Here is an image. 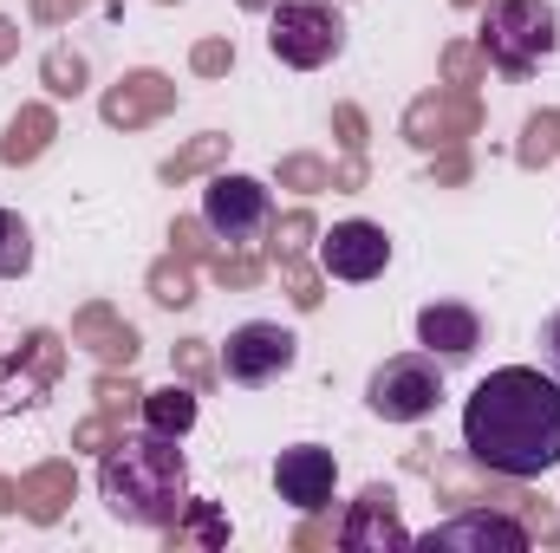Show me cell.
<instances>
[{"instance_id": "obj_1", "label": "cell", "mask_w": 560, "mask_h": 553, "mask_svg": "<svg viewBox=\"0 0 560 553\" xmlns=\"http://www.w3.org/2000/svg\"><path fill=\"white\" fill-rule=\"evenodd\" d=\"M463 449L476 469L509 482L560 469V378L541 365L489 372L463 404Z\"/></svg>"}, {"instance_id": "obj_2", "label": "cell", "mask_w": 560, "mask_h": 553, "mask_svg": "<svg viewBox=\"0 0 560 553\" xmlns=\"http://www.w3.org/2000/svg\"><path fill=\"white\" fill-rule=\"evenodd\" d=\"M98 495H105V508H112L125 528H150V534L176 528V521L189 515V462H183L176 436L138 430V436H125L118 449H105V462H98Z\"/></svg>"}, {"instance_id": "obj_3", "label": "cell", "mask_w": 560, "mask_h": 553, "mask_svg": "<svg viewBox=\"0 0 560 553\" xmlns=\"http://www.w3.org/2000/svg\"><path fill=\"white\" fill-rule=\"evenodd\" d=\"M482 52L502 79H528L560 52V13L555 0H495L482 13Z\"/></svg>"}, {"instance_id": "obj_4", "label": "cell", "mask_w": 560, "mask_h": 553, "mask_svg": "<svg viewBox=\"0 0 560 553\" xmlns=\"http://www.w3.org/2000/svg\"><path fill=\"white\" fill-rule=\"evenodd\" d=\"M268 52L293 72H319L346 52V13L332 0H275L268 7Z\"/></svg>"}, {"instance_id": "obj_5", "label": "cell", "mask_w": 560, "mask_h": 553, "mask_svg": "<svg viewBox=\"0 0 560 553\" xmlns=\"http://www.w3.org/2000/svg\"><path fill=\"white\" fill-rule=\"evenodd\" d=\"M443 404V358L430 352H398L365 378V411L385 423H423Z\"/></svg>"}, {"instance_id": "obj_6", "label": "cell", "mask_w": 560, "mask_h": 553, "mask_svg": "<svg viewBox=\"0 0 560 553\" xmlns=\"http://www.w3.org/2000/svg\"><path fill=\"white\" fill-rule=\"evenodd\" d=\"M300 365V339L293 326L280 319H248L222 339V378L242 385V391H261V385H280L287 372Z\"/></svg>"}, {"instance_id": "obj_7", "label": "cell", "mask_w": 560, "mask_h": 553, "mask_svg": "<svg viewBox=\"0 0 560 553\" xmlns=\"http://www.w3.org/2000/svg\"><path fill=\"white\" fill-rule=\"evenodd\" d=\"M202 222H209L222 242H261L268 222H275V189H268L261 176H242V169L209 176V189H202Z\"/></svg>"}, {"instance_id": "obj_8", "label": "cell", "mask_w": 560, "mask_h": 553, "mask_svg": "<svg viewBox=\"0 0 560 553\" xmlns=\"http://www.w3.org/2000/svg\"><path fill=\"white\" fill-rule=\"evenodd\" d=\"M319 268L332 280H346V286H365V280H378L392 268V235H385L378 222H365V215L332 222V228L319 235Z\"/></svg>"}, {"instance_id": "obj_9", "label": "cell", "mask_w": 560, "mask_h": 553, "mask_svg": "<svg viewBox=\"0 0 560 553\" xmlns=\"http://www.w3.org/2000/svg\"><path fill=\"white\" fill-rule=\"evenodd\" d=\"M339 489V456L326 443H293L275 456V495L300 515H326Z\"/></svg>"}, {"instance_id": "obj_10", "label": "cell", "mask_w": 560, "mask_h": 553, "mask_svg": "<svg viewBox=\"0 0 560 553\" xmlns=\"http://www.w3.org/2000/svg\"><path fill=\"white\" fill-rule=\"evenodd\" d=\"M411 548H430V553H528V528H522L515 515H489V508H476V515H450V521H436V528L418 534Z\"/></svg>"}, {"instance_id": "obj_11", "label": "cell", "mask_w": 560, "mask_h": 553, "mask_svg": "<svg viewBox=\"0 0 560 553\" xmlns=\"http://www.w3.org/2000/svg\"><path fill=\"white\" fill-rule=\"evenodd\" d=\"M418 541L405 521H398V495L385 489V482H372L359 502H352V515L339 521V548L346 553H405Z\"/></svg>"}, {"instance_id": "obj_12", "label": "cell", "mask_w": 560, "mask_h": 553, "mask_svg": "<svg viewBox=\"0 0 560 553\" xmlns=\"http://www.w3.org/2000/svg\"><path fill=\"white\" fill-rule=\"evenodd\" d=\"M476 345H482V313H476V306H463V299H430L418 313V352L443 358V365H463V358H476Z\"/></svg>"}, {"instance_id": "obj_13", "label": "cell", "mask_w": 560, "mask_h": 553, "mask_svg": "<svg viewBox=\"0 0 560 553\" xmlns=\"http://www.w3.org/2000/svg\"><path fill=\"white\" fill-rule=\"evenodd\" d=\"M196 416H202V404H196V391L189 385H163V391H143V430H163V436H189L196 430Z\"/></svg>"}, {"instance_id": "obj_14", "label": "cell", "mask_w": 560, "mask_h": 553, "mask_svg": "<svg viewBox=\"0 0 560 553\" xmlns=\"http://www.w3.org/2000/svg\"><path fill=\"white\" fill-rule=\"evenodd\" d=\"M20 274H33V228L13 209H0V280H20Z\"/></svg>"}, {"instance_id": "obj_15", "label": "cell", "mask_w": 560, "mask_h": 553, "mask_svg": "<svg viewBox=\"0 0 560 553\" xmlns=\"http://www.w3.org/2000/svg\"><path fill=\"white\" fill-rule=\"evenodd\" d=\"M541 358H548V372L560 378V306L541 319Z\"/></svg>"}, {"instance_id": "obj_16", "label": "cell", "mask_w": 560, "mask_h": 553, "mask_svg": "<svg viewBox=\"0 0 560 553\" xmlns=\"http://www.w3.org/2000/svg\"><path fill=\"white\" fill-rule=\"evenodd\" d=\"M242 7H275V0H242Z\"/></svg>"}]
</instances>
